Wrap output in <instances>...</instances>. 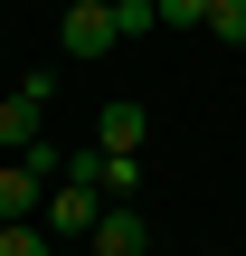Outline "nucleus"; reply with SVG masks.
I'll return each mask as SVG.
<instances>
[{
    "label": "nucleus",
    "mask_w": 246,
    "mask_h": 256,
    "mask_svg": "<svg viewBox=\"0 0 246 256\" xmlns=\"http://www.w3.org/2000/svg\"><path fill=\"white\" fill-rule=\"evenodd\" d=\"M57 142H28V152H0V218H38L47 209V180H57Z\"/></svg>",
    "instance_id": "1"
},
{
    "label": "nucleus",
    "mask_w": 246,
    "mask_h": 256,
    "mask_svg": "<svg viewBox=\"0 0 246 256\" xmlns=\"http://www.w3.org/2000/svg\"><path fill=\"white\" fill-rule=\"evenodd\" d=\"M38 218H47V238H57V247H85V228L104 218V190H95L85 171H66V162H57V180H47V209H38Z\"/></svg>",
    "instance_id": "2"
},
{
    "label": "nucleus",
    "mask_w": 246,
    "mask_h": 256,
    "mask_svg": "<svg viewBox=\"0 0 246 256\" xmlns=\"http://www.w3.org/2000/svg\"><path fill=\"white\" fill-rule=\"evenodd\" d=\"M47 104H57V76H47V66H38V76H19V86L0 95V152L47 142Z\"/></svg>",
    "instance_id": "3"
},
{
    "label": "nucleus",
    "mask_w": 246,
    "mask_h": 256,
    "mask_svg": "<svg viewBox=\"0 0 246 256\" xmlns=\"http://www.w3.org/2000/svg\"><path fill=\"white\" fill-rule=\"evenodd\" d=\"M57 48H66L76 66H85V57H114V48H123V10H114V0H66Z\"/></svg>",
    "instance_id": "4"
},
{
    "label": "nucleus",
    "mask_w": 246,
    "mask_h": 256,
    "mask_svg": "<svg viewBox=\"0 0 246 256\" xmlns=\"http://www.w3.org/2000/svg\"><path fill=\"white\" fill-rule=\"evenodd\" d=\"M85 256H152V228L133 200H104V218L85 228Z\"/></svg>",
    "instance_id": "5"
},
{
    "label": "nucleus",
    "mask_w": 246,
    "mask_h": 256,
    "mask_svg": "<svg viewBox=\"0 0 246 256\" xmlns=\"http://www.w3.org/2000/svg\"><path fill=\"white\" fill-rule=\"evenodd\" d=\"M66 171H85L104 200H142V152H95L85 142V152H66Z\"/></svg>",
    "instance_id": "6"
},
{
    "label": "nucleus",
    "mask_w": 246,
    "mask_h": 256,
    "mask_svg": "<svg viewBox=\"0 0 246 256\" xmlns=\"http://www.w3.org/2000/svg\"><path fill=\"white\" fill-rule=\"evenodd\" d=\"M152 142V124H142V104L133 95H114L104 114H95V152H142Z\"/></svg>",
    "instance_id": "7"
},
{
    "label": "nucleus",
    "mask_w": 246,
    "mask_h": 256,
    "mask_svg": "<svg viewBox=\"0 0 246 256\" xmlns=\"http://www.w3.org/2000/svg\"><path fill=\"white\" fill-rule=\"evenodd\" d=\"M0 256H57L47 218H0Z\"/></svg>",
    "instance_id": "8"
},
{
    "label": "nucleus",
    "mask_w": 246,
    "mask_h": 256,
    "mask_svg": "<svg viewBox=\"0 0 246 256\" xmlns=\"http://www.w3.org/2000/svg\"><path fill=\"white\" fill-rule=\"evenodd\" d=\"M218 48H246V0H209V19H199Z\"/></svg>",
    "instance_id": "9"
},
{
    "label": "nucleus",
    "mask_w": 246,
    "mask_h": 256,
    "mask_svg": "<svg viewBox=\"0 0 246 256\" xmlns=\"http://www.w3.org/2000/svg\"><path fill=\"white\" fill-rule=\"evenodd\" d=\"M161 19H171V28H199V19H209V0H161Z\"/></svg>",
    "instance_id": "10"
}]
</instances>
